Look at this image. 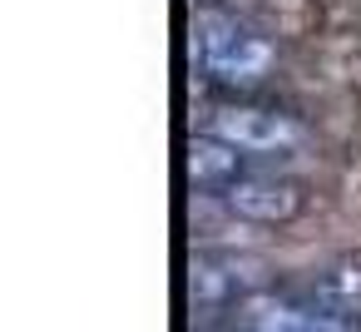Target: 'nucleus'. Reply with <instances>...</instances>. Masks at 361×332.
<instances>
[{
    "label": "nucleus",
    "instance_id": "1",
    "mask_svg": "<svg viewBox=\"0 0 361 332\" xmlns=\"http://www.w3.org/2000/svg\"><path fill=\"white\" fill-rule=\"evenodd\" d=\"M193 60L223 90H257L277 70V45L233 11H193Z\"/></svg>",
    "mask_w": 361,
    "mask_h": 332
},
{
    "label": "nucleus",
    "instance_id": "2",
    "mask_svg": "<svg viewBox=\"0 0 361 332\" xmlns=\"http://www.w3.org/2000/svg\"><path fill=\"white\" fill-rule=\"evenodd\" d=\"M203 134L243 149L247 159L252 154H297L307 144V129L302 119L282 114V109H267V105H247V100H228V105H213L203 114Z\"/></svg>",
    "mask_w": 361,
    "mask_h": 332
},
{
    "label": "nucleus",
    "instance_id": "3",
    "mask_svg": "<svg viewBox=\"0 0 361 332\" xmlns=\"http://www.w3.org/2000/svg\"><path fill=\"white\" fill-rule=\"evenodd\" d=\"M243 223H252V228H282V223H292L302 208H307V194H302V184H292V179H277V174H247V179H238L228 194H218Z\"/></svg>",
    "mask_w": 361,
    "mask_h": 332
},
{
    "label": "nucleus",
    "instance_id": "4",
    "mask_svg": "<svg viewBox=\"0 0 361 332\" xmlns=\"http://www.w3.org/2000/svg\"><path fill=\"white\" fill-rule=\"evenodd\" d=\"M183 174H188V184L193 189H203V194H228L238 179H247L252 169H247V154L243 149H233V144H223V139H213V134H193L188 139V149H183Z\"/></svg>",
    "mask_w": 361,
    "mask_h": 332
},
{
    "label": "nucleus",
    "instance_id": "5",
    "mask_svg": "<svg viewBox=\"0 0 361 332\" xmlns=\"http://www.w3.org/2000/svg\"><path fill=\"white\" fill-rule=\"evenodd\" d=\"M238 273H243L238 258H228V253H198L188 263V297H193V307H223L233 297L243 302L247 292H243Z\"/></svg>",
    "mask_w": 361,
    "mask_h": 332
},
{
    "label": "nucleus",
    "instance_id": "6",
    "mask_svg": "<svg viewBox=\"0 0 361 332\" xmlns=\"http://www.w3.org/2000/svg\"><path fill=\"white\" fill-rule=\"evenodd\" d=\"M312 312L336 317V322H356L361 317V263H331L317 283H312Z\"/></svg>",
    "mask_w": 361,
    "mask_h": 332
},
{
    "label": "nucleus",
    "instance_id": "7",
    "mask_svg": "<svg viewBox=\"0 0 361 332\" xmlns=\"http://www.w3.org/2000/svg\"><path fill=\"white\" fill-rule=\"evenodd\" d=\"M317 312L287 302V297H272V292H247L238 302V332H312Z\"/></svg>",
    "mask_w": 361,
    "mask_h": 332
},
{
    "label": "nucleus",
    "instance_id": "8",
    "mask_svg": "<svg viewBox=\"0 0 361 332\" xmlns=\"http://www.w3.org/2000/svg\"><path fill=\"white\" fill-rule=\"evenodd\" d=\"M317 332H356V322H336V317H322L317 312Z\"/></svg>",
    "mask_w": 361,
    "mask_h": 332
},
{
    "label": "nucleus",
    "instance_id": "9",
    "mask_svg": "<svg viewBox=\"0 0 361 332\" xmlns=\"http://www.w3.org/2000/svg\"><path fill=\"white\" fill-rule=\"evenodd\" d=\"M223 6H257V0H223Z\"/></svg>",
    "mask_w": 361,
    "mask_h": 332
}]
</instances>
